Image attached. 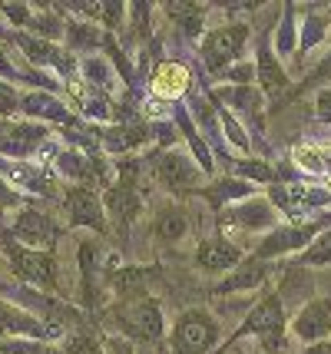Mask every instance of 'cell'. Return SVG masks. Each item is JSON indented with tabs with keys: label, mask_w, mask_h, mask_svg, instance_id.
Returning <instances> with one entry per match:
<instances>
[{
	"label": "cell",
	"mask_w": 331,
	"mask_h": 354,
	"mask_svg": "<svg viewBox=\"0 0 331 354\" xmlns=\"http://www.w3.org/2000/svg\"><path fill=\"white\" fill-rule=\"evenodd\" d=\"M0 73H10V70H7V60H3V57H0Z\"/></svg>",
	"instance_id": "obj_30"
},
{
	"label": "cell",
	"mask_w": 331,
	"mask_h": 354,
	"mask_svg": "<svg viewBox=\"0 0 331 354\" xmlns=\"http://www.w3.org/2000/svg\"><path fill=\"white\" fill-rule=\"evenodd\" d=\"M44 354H60V351H44Z\"/></svg>",
	"instance_id": "obj_31"
},
{
	"label": "cell",
	"mask_w": 331,
	"mask_h": 354,
	"mask_svg": "<svg viewBox=\"0 0 331 354\" xmlns=\"http://www.w3.org/2000/svg\"><path fill=\"white\" fill-rule=\"evenodd\" d=\"M225 129H229V136L236 139L238 146H242V149H245V136H242V129H238L236 123H232V120H229V116H225Z\"/></svg>",
	"instance_id": "obj_26"
},
{
	"label": "cell",
	"mask_w": 331,
	"mask_h": 354,
	"mask_svg": "<svg viewBox=\"0 0 331 354\" xmlns=\"http://www.w3.org/2000/svg\"><path fill=\"white\" fill-rule=\"evenodd\" d=\"M252 66H249V63H238V70H232V80H236V83H249V80H252Z\"/></svg>",
	"instance_id": "obj_25"
},
{
	"label": "cell",
	"mask_w": 331,
	"mask_h": 354,
	"mask_svg": "<svg viewBox=\"0 0 331 354\" xmlns=\"http://www.w3.org/2000/svg\"><path fill=\"white\" fill-rule=\"evenodd\" d=\"M325 77H331V57H328V60H325V63H321V70H318L315 77H312V83H321V80H325Z\"/></svg>",
	"instance_id": "obj_28"
},
{
	"label": "cell",
	"mask_w": 331,
	"mask_h": 354,
	"mask_svg": "<svg viewBox=\"0 0 331 354\" xmlns=\"http://www.w3.org/2000/svg\"><path fill=\"white\" fill-rule=\"evenodd\" d=\"M245 37L249 30L245 27H222V30H212L202 44V57L209 63V70H222L236 60L238 53L245 50Z\"/></svg>",
	"instance_id": "obj_3"
},
{
	"label": "cell",
	"mask_w": 331,
	"mask_h": 354,
	"mask_svg": "<svg viewBox=\"0 0 331 354\" xmlns=\"http://www.w3.org/2000/svg\"><path fill=\"white\" fill-rule=\"evenodd\" d=\"M110 212L116 216V222H133V218L140 216V199H136V192L129 189V185H116L110 192Z\"/></svg>",
	"instance_id": "obj_12"
},
{
	"label": "cell",
	"mask_w": 331,
	"mask_h": 354,
	"mask_svg": "<svg viewBox=\"0 0 331 354\" xmlns=\"http://www.w3.org/2000/svg\"><path fill=\"white\" fill-rule=\"evenodd\" d=\"M186 83H189L186 70L176 66V63H166V66L156 73V93L159 96H176V93L186 90Z\"/></svg>",
	"instance_id": "obj_14"
},
{
	"label": "cell",
	"mask_w": 331,
	"mask_h": 354,
	"mask_svg": "<svg viewBox=\"0 0 331 354\" xmlns=\"http://www.w3.org/2000/svg\"><path fill=\"white\" fill-rule=\"evenodd\" d=\"M238 222H245L249 229H265V225H272V212H268L262 202H255V205H245L238 212Z\"/></svg>",
	"instance_id": "obj_20"
},
{
	"label": "cell",
	"mask_w": 331,
	"mask_h": 354,
	"mask_svg": "<svg viewBox=\"0 0 331 354\" xmlns=\"http://www.w3.org/2000/svg\"><path fill=\"white\" fill-rule=\"evenodd\" d=\"M7 255H10V262H14L17 275H23L27 281L33 285H44V288H53V259H50L47 252H33V248H23V245H7Z\"/></svg>",
	"instance_id": "obj_5"
},
{
	"label": "cell",
	"mask_w": 331,
	"mask_h": 354,
	"mask_svg": "<svg viewBox=\"0 0 331 354\" xmlns=\"http://www.w3.org/2000/svg\"><path fill=\"white\" fill-rule=\"evenodd\" d=\"M120 318V328L126 335H136L142 341H156L162 335V315H159V305L149 301V298H136V301H126L123 308L116 311Z\"/></svg>",
	"instance_id": "obj_2"
},
{
	"label": "cell",
	"mask_w": 331,
	"mask_h": 354,
	"mask_svg": "<svg viewBox=\"0 0 331 354\" xmlns=\"http://www.w3.org/2000/svg\"><path fill=\"white\" fill-rule=\"evenodd\" d=\"M3 10H7V17L17 20V24H23V20H27V7H23V3H3Z\"/></svg>",
	"instance_id": "obj_24"
},
{
	"label": "cell",
	"mask_w": 331,
	"mask_h": 354,
	"mask_svg": "<svg viewBox=\"0 0 331 354\" xmlns=\"http://www.w3.org/2000/svg\"><path fill=\"white\" fill-rule=\"evenodd\" d=\"M66 218L73 222V225H86V229H96L103 232V209H100V202H96L93 192H86V189H73V192H66Z\"/></svg>",
	"instance_id": "obj_7"
},
{
	"label": "cell",
	"mask_w": 331,
	"mask_h": 354,
	"mask_svg": "<svg viewBox=\"0 0 331 354\" xmlns=\"http://www.w3.org/2000/svg\"><path fill=\"white\" fill-rule=\"evenodd\" d=\"M262 80H265V86H268V90H275V86H285L282 70L275 66V60H272V53H268V46L262 50Z\"/></svg>",
	"instance_id": "obj_21"
},
{
	"label": "cell",
	"mask_w": 331,
	"mask_h": 354,
	"mask_svg": "<svg viewBox=\"0 0 331 354\" xmlns=\"http://www.w3.org/2000/svg\"><path fill=\"white\" fill-rule=\"evenodd\" d=\"M166 10H169V20H176L186 33H199V27H202V7H196V3H169Z\"/></svg>",
	"instance_id": "obj_16"
},
{
	"label": "cell",
	"mask_w": 331,
	"mask_h": 354,
	"mask_svg": "<svg viewBox=\"0 0 331 354\" xmlns=\"http://www.w3.org/2000/svg\"><path fill=\"white\" fill-rule=\"evenodd\" d=\"M14 202H17L14 192H10L7 185H0V205H14Z\"/></svg>",
	"instance_id": "obj_29"
},
{
	"label": "cell",
	"mask_w": 331,
	"mask_h": 354,
	"mask_svg": "<svg viewBox=\"0 0 331 354\" xmlns=\"http://www.w3.org/2000/svg\"><path fill=\"white\" fill-rule=\"evenodd\" d=\"M242 169H245V176H255V179H268V176H272V172L265 169V166H258V162H249V166H242Z\"/></svg>",
	"instance_id": "obj_27"
},
{
	"label": "cell",
	"mask_w": 331,
	"mask_h": 354,
	"mask_svg": "<svg viewBox=\"0 0 331 354\" xmlns=\"http://www.w3.org/2000/svg\"><path fill=\"white\" fill-rule=\"evenodd\" d=\"M116 292L123 298H136V295L146 292V272L140 268H129V272H120L116 275Z\"/></svg>",
	"instance_id": "obj_17"
},
{
	"label": "cell",
	"mask_w": 331,
	"mask_h": 354,
	"mask_svg": "<svg viewBox=\"0 0 331 354\" xmlns=\"http://www.w3.org/2000/svg\"><path fill=\"white\" fill-rule=\"evenodd\" d=\"M242 331H245V335H255V338H262L268 348H272L275 338L282 335V301H278V298H265V301L249 315V322H245Z\"/></svg>",
	"instance_id": "obj_6"
},
{
	"label": "cell",
	"mask_w": 331,
	"mask_h": 354,
	"mask_svg": "<svg viewBox=\"0 0 331 354\" xmlns=\"http://www.w3.org/2000/svg\"><path fill=\"white\" fill-rule=\"evenodd\" d=\"M301 262H308V265H331V232L318 235L315 242L308 245V252L301 255Z\"/></svg>",
	"instance_id": "obj_18"
},
{
	"label": "cell",
	"mask_w": 331,
	"mask_h": 354,
	"mask_svg": "<svg viewBox=\"0 0 331 354\" xmlns=\"http://www.w3.org/2000/svg\"><path fill=\"white\" fill-rule=\"evenodd\" d=\"M219 341V324L212 322V315L205 311H186L173 331L176 354H205L216 348Z\"/></svg>",
	"instance_id": "obj_1"
},
{
	"label": "cell",
	"mask_w": 331,
	"mask_h": 354,
	"mask_svg": "<svg viewBox=\"0 0 331 354\" xmlns=\"http://www.w3.org/2000/svg\"><path fill=\"white\" fill-rule=\"evenodd\" d=\"M196 262L202 265L205 272H225V268H232L238 262V248L232 242H225V239H209V242L199 245Z\"/></svg>",
	"instance_id": "obj_9"
},
{
	"label": "cell",
	"mask_w": 331,
	"mask_h": 354,
	"mask_svg": "<svg viewBox=\"0 0 331 354\" xmlns=\"http://www.w3.org/2000/svg\"><path fill=\"white\" fill-rule=\"evenodd\" d=\"M17 232L33 242V245H40V242H47L50 235H53V225H50L47 216H40V212H20L17 216Z\"/></svg>",
	"instance_id": "obj_13"
},
{
	"label": "cell",
	"mask_w": 331,
	"mask_h": 354,
	"mask_svg": "<svg viewBox=\"0 0 331 354\" xmlns=\"http://www.w3.org/2000/svg\"><path fill=\"white\" fill-rule=\"evenodd\" d=\"M20 46L30 53L33 60H57V50L53 46H47V44H33L30 37H20Z\"/></svg>",
	"instance_id": "obj_22"
},
{
	"label": "cell",
	"mask_w": 331,
	"mask_h": 354,
	"mask_svg": "<svg viewBox=\"0 0 331 354\" xmlns=\"http://www.w3.org/2000/svg\"><path fill=\"white\" fill-rule=\"evenodd\" d=\"M295 162H299L305 172H325L328 166H325V156L318 153L315 146H299L295 149Z\"/></svg>",
	"instance_id": "obj_19"
},
{
	"label": "cell",
	"mask_w": 331,
	"mask_h": 354,
	"mask_svg": "<svg viewBox=\"0 0 331 354\" xmlns=\"http://www.w3.org/2000/svg\"><path fill=\"white\" fill-rule=\"evenodd\" d=\"M292 331H295V338L305 341V344L328 338L331 335V298H315V301H308V305L295 315Z\"/></svg>",
	"instance_id": "obj_4"
},
{
	"label": "cell",
	"mask_w": 331,
	"mask_h": 354,
	"mask_svg": "<svg viewBox=\"0 0 331 354\" xmlns=\"http://www.w3.org/2000/svg\"><path fill=\"white\" fill-rule=\"evenodd\" d=\"M0 331L37 338V335H44V324L37 322V318H30V315H23L20 308H14V305H3V301H0Z\"/></svg>",
	"instance_id": "obj_10"
},
{
	"label": "cell",
	"mask_w": 331,
	"mask_h": 354,
	"mask_svg": "<svg viewBox=\"0 0 331 354\" xmlns=\"http://www.w3.org/2000/svg\"><path fill=\"white\" fill-rule=\"evenodd\" d=\"M315 109H318V116H321L325 123H331V90L318 93V103H315Z\"/></svg>",
	"instance_id": "obj_23"
},
{
	"label": "cell",
	"mask_w": 331,
	"mask_h": 354,
	"mask_svg": "<svg viewBox=\"0 0 331 354\" xmlns=\"http://www.w3.org/2000/svg\"><path fill=\"white\" fill-rule=\"evenodd\" d=\"M156 176H159V183L169 185V189H176V192L192 189V185L199 183V169H196L182 153L162 156V159H159V166H156Z\"/></svg>",
	"instance_id": "obj_8"
},
{
	"label": "cell",
	"mask_w": 331,
	"mask_h": 354,
	"mask_svg": "<svg viewBox=\"0 0 331 354\" xmlns=\"http://www.w3.org/2000/svg\"><path fill=\"white\" fill-rule=\"evenodd\" d=\"M156 235L162 239V242H179V239L186 235V216H182L179 209H166V212H159Z\"/></svg>",
	"instance_id": "obj_15"
},
{
	"label": "cell",
	"mask_w": 331,
	"mask_h": 354,
	"mask_svg": "<svg viewBox=\"0 0 331 354\" xmlns=\"http://www.w3.org/2000/svg\"><path fill=\"white\" fill-rule=\"evenodd\" d=\"M308 235H315V225H299V229L275 232L265 245H262V255H278V252H288V248H299Z\"/></svg>",
	"instance_id": "obj_11"
}]
</instances>
